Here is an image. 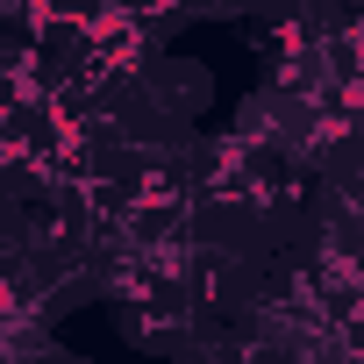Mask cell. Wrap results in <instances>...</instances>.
<instances>
[{
	"mask_svg": "<svg viewBox=\"0 0 364 364\" xmlns=\"http://www.w3.org/2000/svg\"><path fill=\"white\" fill-rule=\"evenodd\" d=\"M350 8H364V0H350Z\"/></svg>",
	"mask_w": 364,
	"mask_h": 364,
	"instance_id": "3",
	"label": "cell"
},
{
	"mask_svg": "<svg viewBox=\"0 0 364 364\" xmlns=\"http://www.w3.org/2000/svg\"><path fill=\"white\" fill-rule=\"evenodd\" d=\"M171 364H178V357H171Z\"/></svg>",
	"mask_w": 364,
	"mask_h": 364,
	"instance_id": "4",
	"label": "cell"
},
{
	"mask_svg": "<svg viewBox=\"0 0 364 364\" xmlns=\"http://www.w3.org/2000/svg\"><path fill=\"white\" fill-rule=\"evenodd\" d=\"M193 300H186V286H150V293H136V300H114V336H122V350H136V357H157V364H171L178 350H186V328H193Z\"/></svg>",
	"mask_w": 364,
	"mask_h": 364,
	"instance_id": "1",
	"label": "cell"
},
{
	"mask_svg": "<svg viewBox=\"0 0 364 364\" xmlns=\"http://www.w3.org/2000/svg\"><path fill=\"white\" fill-rule=\"evenodd\" d=\"M157 107H171L178 122H186V129H200L208 114H215V72L200 65V58H178V50H157L150 58V72L136 79Z\"/></svg>",
	"mask_w": 364,
	"mask_h": 364,
	"instance_id": "2",
	"label": "cell"
}]
</instances>
